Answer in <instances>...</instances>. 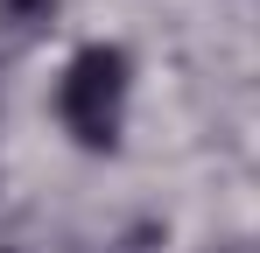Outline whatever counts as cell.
Instances as JSON below:
<instances>
[{
  "label": "cell",
  "instance_id": "obj_2",
  "mask_svg": "<svg viewBox=\"0 0 260 253\" xmlns=\"http://www.w3.org/2000/svg\"><path fill=\"white\" fill-rule=\"evenodd\" d=\"M56 21V0H0V28L7 36H36Z\"/></svg>",
  "mask_w": 260,
  "mask_h": 253
},
{
  "label": "cell",
  "instance_id": "obj_1",
  "mask_svg": "<svg viewBox=\"0 0 260 253\" xmlns=\"http://www.w3.org/2000/svg\"><path fill=\"white\" fill-rule=\"evenodd\" d=\"M127 49H113V42H91L71 56V71H63V91H56V113L63 126L78 134V148H113L120 141V120H127Z\"/></svg>",
  "mask_w": 260,
  "mask_h": 253
}]
</instances>
